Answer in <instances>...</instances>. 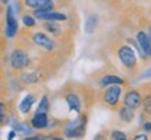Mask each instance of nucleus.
<instances>
[{"mask_svg": "<svg viewBox=\"0 0 151 140\" xmlns=\"http://www.w3.org/2000/svg\"><path fill=\"white\" fill-rule=\"evenodd\" d=\"M87 123H88V116L86 113H78V116H76L74 119L67 121L66 123L62 126V135L66 139H81L86 135L87 130Z\"/></svg>", "mask_w": 151, "mask_h": 140, "instance_id": "f257e3e1", "label": "nucleus"}, {"mask_svg": "<svg viewBox=\"0 0 151 140\" xmlns=\"http://www.w3.org/2000/svg\"><path fill=\"white\" fill-rule=\"evenodd\" d=\"M116 56H118L119 63L123 66V69L127 71H136L139 67V58L136 55V51L133 46H130L127 43L120 45L116 49Z\"/></svg>", "mask_w": 151, "mask_h": 140, "instance_id": "f03ea898", "label": "nucleus"}, {"mask_svg": "<svg viewBox=\"0 0 151 140\" xmlns=\"http://www.w3.org/2000/svg\"><path fill=\"white\" fill-rule=\"evenodd\" d=\"M127 41L132 42L133 48L137 51V53L141 58V60H144V62L151 60V41L144 30L137 31L134 39H127Z\"/></svg>", "mask_w": 151, "mask_h": 140, "instance_id": "7ed1b4c3", "label": "nucleus"}, {"mask_svg": "<svg viewBox=\"0 0 151 140\" xmlns=\"http://www.w3.org/2000/svg\"><path fill=\"white\" fill-rule=\"evenodd\" d=\"M122 97H123V86H109L104 88L101 101L105 107L118 109L122 104Z\"/></svg>", "mask_w": 151, "mask_h": 140, "instance_id": "20e7f679", "label": "nucleus"}, {"mask_svg": "<svg viewBox=\"0 0 151 140\" xmlns=\"http://www.w3.org/2000/svg\"><path fill=\"white\" fill-rule=\"evenodd\" d=\"M9 63H10V67L14 71H24L31 66V58H29L28 52L24 48L17 46L10 53Z\"/></svg>", "mask_w": 151, "mask_h": 140, "instance_id": "39448f33", "label": "nucleus"}, {"mask_svg": "<svg viewBox=\"0 0 151 140\" xmlns=\"http://www.w3.org/2000/svg\"><path fill=\"white\" fill-rule=\"evenodd\" d=\"M31 41L38 49H41L43 52H53L56 49V41L45 31L43 32L42 31H35L31 35Z\"/></svg>", "mask_w": 151, "mask_h": 140, "instance_id": "423d86ee", "label": "nucleus"}, {"mask_svg": "<svg viewBox=\"0 0 151 140\" xmlns=\"http://www.w3.org/2000/svg\"><path fill=\"white\" fill-rule=\"evenodd\" d=\"M4 32L7 38H16L17 34H18V21H17L16 13H14V9L13 6L7 4L6 7V16H4Z\"/></svg>", "mask_w": 151, "mask_h": 140, "instance_id": "0eeeda50", "label": "nucleus"}, {"mask_svg": "<svg viewBox=\"0 0 151 140\" xmlns=\"http://www.w3.org/2000/svg\"><path fill=\"white\" fill-rule=\"evenodd\" d=\"M141 102H143V92L139 88H129L126 92H123L122 105L137 111L139 108H141Z\"/></svg>", "mask_w": 151, "mask_h": 140, "instance_id": "6e6552de", "label": "nucleus"}, {"mask_svg": "<svg viewBox=\"0 0 151 140\" xmlns=\"http://www.w3.org/2000/svg\"><path fill=\"white\" fill-rule=\"evenodd\" d=\"M65 101L67 104V107L71 112L76 113H81V109H83V98L80 97V94L77 91H66L65 94Z\"/></svg>", "mask_w": 151, "mask_h": 140, "instance_id": "1a4fd4ad", "label": "nucleus"}, {"mask_svg": "<svg viewBox=\"0 0 151 140\" xmlns=\"http://www.w3.org/2000/svg\"><path fill=\"white\" fill-rule=\"evenodd\" d=\"M29 125L32 126L34 130H46L50 125V119H49L48 113L35 112L29 119Z\"/></svg>", "mask_w": 151, "mask_h": 140, "instance_id": "9d476101", "label": "nucleus"}, {"mask_svg": "<svg viewBox=\"0 0 151 140\" xmlns=\"http://www.w3.org/2000/svg\"><path fill=\"white\" fill-rule=\"evenodd\" d=\"M98 86L101 88H106L109 86H126V80H124L122 76L115 74V73H106L104 74L101 79H99V83Z\"/></svg>", "mask_w": 151, "mask_h": 140, "instance_id": "9b49d317", "label": "nucleus"}, {"mask_svg": "<svg viewBox=\"0 0 151 140\" xmlns=\"http://www.w3.org/2000/svg\"><path fill=\"white\" fill-rule=\"evenodd\" d=\"M42 30L49 34L52 38H62L63 37V28L58 21H42Z\"/></svg>", "mask_w": 151, "mask_h": 140, "instance_id": "f8f14e48", "label": "nucleus"}, {"mask_svg": "<svg viewBox=\"0 0 151 140\" xmlns=\"http://www.w3.org/2000/svg\"><path fill=\"white\" fill-rule=\"evenodd\" d=\"M116 111H118V116L120 119V122H123V123H132L134 121V118H136L134 109H132L129 107H124V105H120Z\"/></svg>", "mask_w": 151, "mask_h": 140, "instance_id": "ddd939ff", "label": "nucleus"}, {"mask_svg": "<svg viewBox=\"0 0 151 140\" xmlns=\"http://www.w3.org/2000/svg\"><path fill=\"white\" fill-rule=\"evenodd\" d=\"M41 80H42V76L39 74L38 71H35V70L25 71V73H22V74L20 76V81L24 83V84H27V86H29V84H37V83H39Z\"/></svg>", "mask_w": 151, "mask_h": 140, "instance_id": "4468645a", "label": "nucleus"}, {"mask_svg": "<svg viewBox=\"0 0 151 140\" xmlns=\"http://www.w3.org/2000/svg\"><path fill=\"white\" fill-rule=\"evenodd\" d=\"M35 100H37L35 94H27V95L21 100L20 105H18V111L21 113H24V115H27V113L31 111L32 105L35 104Z\"/></svg>", "mask_w": 151, "mask_h": 140, "instance_id": "2eb2a0df", "label": "nucleus"}, {"mask_svg": "<svg viewBox=\"0 0 151 140\" xmlns=\"http://www.w3.org/2000/svg\"><path fill=\"white\" fill-rule=\"evenodd\" d=\"M53 10H56L55 1H48V3L43 4L42 7H39V9H37V10H32V16L37 18L38 21H41L45 14H48V13H50V11H53Z\"/></svg>", "mask_w": 151, "mask_h": 140, "instance_id": "dca6fc26", "label": "nucleus"}, {"mask_svg": "<svg viewBox=\"0 0 151 140\" xmlns=\"http://www.w3.org/2000/svg\"><path fill=\"white\" fill-rule=\"evenodd\" d=\"M69 20V17L66 16L65 13H62V11H58V10H53L48 13V14H45L42 17V20L41 21H58V22H65Z\"/></svg>", "mask_w": 151, "mask_h": 140, "instance_id": "f3484780", "label": "nucleus"}, {"mask_svg": "<svg viewBox=\"0 0 151 140\" xmlns=\"http://www.w3.org/2000/svg\"><path fill=\"white\" fill-rule=\"evenodd\" d=\"M21 21L22 25L28 30H32V28H37L38 25V20L31 14V13H27V14H22L21 16Z\"/></svg>", "mask_w": 151, "mask_h": 140, "instance_id": "a211bd4d", "label": "nucleus"}, {"mask_svg": "<svg viewBox=\"0 0 151 140\" xmlns=\"http://www.w3.org/2000/svg\"><path fill=\"white\" fill-rule=\"evenodd\" d=\"M98 16L97 14H90L86 20V32L92 34L95 31V28L98 27Z\"/></svg>", "mask_w": 151, "mask_h": 140, "instance_id": "6ab92c4d", "label": "nucleus"}, {"mask_svg": "<svg viewBox=\"0 0 151 140\" xmlns=\"http://www.w3.org/2000/svg\"><path fill=\"white\" fill-rule=\"evenodd\" d=\"M141 109H143V113L146 116H151V91H147L143 94Z\"/></svg>", "mask_w": 151, "mask_h": 140, "instance_id": "aec40b11", "label": "nucleus"}, {"mask_svg": "<svg viewBox=\"0 0 151 140\" xmlns=\"http://www.w3.org/2000/svg\"><path fill=\"white\" fill-rule=\"evenodd\" d=\"M50 0H22V6L28 9V10H37L39 7H42L43 4H46Z\"/></svg>", "mask_w": 151, "mask_h": 140, "instance_id": "412c9836", "label": "nucleus"}, {"mask_svg": "<svg viewBox=\"0 0 151 140\" xmlns=\"http://www.w3.org/2000/svg\"><path fill=\"white\" fill-rule=\"evenodd\" d=\"M50 111V102H49V97L48 95H42V98L39 100V104L37 107L35 112H43V113H49Z\"/></svg>", "mask_w": 151, "mask_h": 140, "instance_id": "4be33fe9", "label": "nucleus"}, {"mask_svg": "<svg viewBox=\"0 0 151 140\" xmlns=\"http://www.w3.org/2000/svg\"><path fill=\"white\" fill-rule=\"evenodd\" d=\"M109 140H129V136L123 130L112 129L109 132Z\"/></svg>", "mask_w": 151, "mask_h": 140, "instance_id": "5701e85b", "label": "nucleus"}, {"mask_svg": "<svg viewBox=\"0 0 151 140\" xmlns=\"http://www.w3.org/2000/svg\"><path fill=\"white\" fill-rule=\"evenodd\" d=\"M6 119H7V105L6 102L0 101V125L4 123Z\"/></svg>", "mask_w": 151, "mask_h": 140, "instance_id": "b1692460", "label": "nucleus"}, {"mask_svg": "<svg viewBox=\"0 0 151 140\" xmlns=\"http://www.w3.org/2000/svg\"><path fill=\"white\" fill-rule=\"evenodd\" d=\"M129 140H150V136L146 132H139V133L132 136V139H129Z\"/></svg>", "mask_w": 151, "mask_h": 140, "instance_id": "393cba45", "label": "nucleus"}, {"mask_svg": "<svg viewBox=\"0 0 151 140\" xmlns=\"http://www.w3.org/2000/svg\"><path fill=\"white\" fill-rule=\"evenodd\" d=\"M141 128H143V132H146V133H148V135H150V133H151V119H150V121H146V122L143 123V126H141Z\"/></svg>", "mask_w": 151, "mask_h": 140, "instance_id": "a878e982", "label": "nucleus"}, {"mask_svg": "<svg viewBox=\"0 0 151 140\" xmlns=\"http://www.w3.org/2000/svg\"><path fill=\"white\" fill-rule=\"evenodd\" d=\"M94 140H109V135H106V133L101 132V133H98V135L94 137Z\"/></svg>", "mask_w": 151, "mask_h": 140, "instance_id": "bb28decb", "label": "nucleus"}, {"mask_svg": "<svg viewBox=\"0 0 151 140\" xmlns=\"http://www.w3.org/2000/svg\"><path fill=\"white\" fill-rule=\"evenodd\" d=\"M22 140H41V135H29L25 136Z\"/></svg>", "mask_w": 151, "mask_h": 140, "instance_id": "cd10ccee", "label": "nucleus"}, {"mask_svg": "<svg viewBox=\"0 0 151 140\" xmlns=\"http://www.w3.org/2000/svg\"><path fill=\"white\" fill-rule=\"evenodd\" d=\"M50 140H66V137L63 135H50Z\"/></svg>", "mask_w": 151, "mask_h": 140, "instance_id": "c85d7f7f", "label": "nucleus"}, {"mask_svg": "<svg viewBox=\"0 0 151 140\" xmlns=\"http://www.w3.org/2000/svg\"><path fill=\"white\" fill-rule=\"evenodd\" d=\"M16 135H17V132H16V130H11V132H10V136L7 137V140H13V137H14Z\"/></svg>", "mask_w": 151, "mask_h": 140, "instance_id": "c756f323", "label": "nucleus"}, {"mask_svg": "<svg viewBox=\"0 0 151 140\" xmlns=\"http://www.w3.org/2000/svg\"><path fill=\"white\" fill-rule=\"evenodd\" d=\"M146 32H147V35H148V38H150V41H151V24L148 25V27H147V31H146Z\"/></svg>", "mask_w": 151, "mask_h": 140, "instance_id": "7c9ffc66", "label": "nucleus"}, {"mask_svg": "<svg viewBox=\"0 0 151 140\" xmlns=\"http://www.w3.org/2000/svg\"><path fill=\"white\" fill-rule=\"evenodd\" d=\"M9 1H10V0H0V4L7 6V4H9Z\"/></svg>", "mask_w": 151, "mask_h": 140, "instance_id": "2f4dec72", "label": "nucleus"}, {"mask_svg": "<svg viewBox=\"0 0 151 140\" xmlns=\"http://www.w3.org/2000/svg\"><path fill=\"white\" fill-rule=\"evenodd\" d=\"M50 1H58V0H50Z\"/></svg>", "mask_w": 151, "mask_h": 140, "instance_id": "473e14b6", "label": "nucleus"}, {"mask_svg": "<svg viewBox=\"0 0 151 140\" xmlns=\"http://www.w3.org/2000/svg\"><path fill=\"white\" fill-rule=\"evenodd\" d=\"M0 79H1V74H0Z\"/></svg>", "mask_w": 151, "mask_h": 140, "instance_id": "72a5a7b5", "label": "nucleus"}, {"mask_svg": "<svg viewBox=\"0 0 151 140\" xmlns=\"http://www.w3.org/2000/svg\"><path fill=\"white\" fill-rule=\"evenodd\" d=\"M150 119H151V116H150Z\"/></svg>", "mask_w": 151, "mask_h": 140, "instance_id": "f704fd0d", "label": "nucleus"}]
</instances>
